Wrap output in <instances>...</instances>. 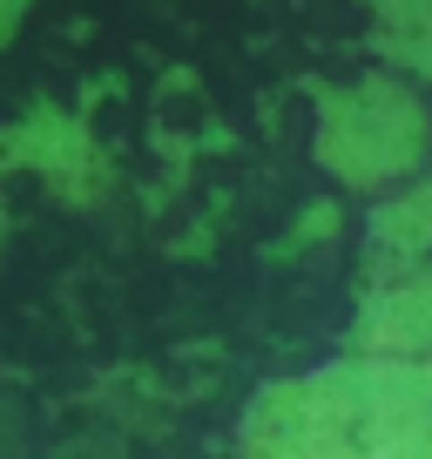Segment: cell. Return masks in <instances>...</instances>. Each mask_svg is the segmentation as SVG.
Instances as JSON below:
<instances>
[{"mask_svg":"<svg viewBox=\"0 0 432 459\" xmlns=\"http://www.w3.org/2000/svg\"><path fill=\"white\" fill-rule=\"evenodd\" d=\"M419 149V108L385 82H365L351 88L345 101H332V122H324V162L359 183L372 176H392L405 169Z\"/></svg>","mask_w":432,"mask_h":459,"instance_id":"cell-1","label":"cell"}]
</instances>
